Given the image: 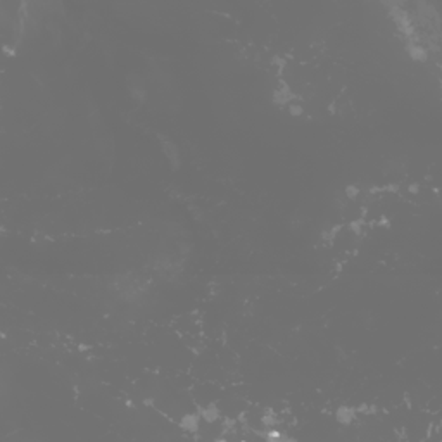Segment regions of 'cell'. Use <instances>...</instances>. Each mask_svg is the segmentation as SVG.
<instances>
[{
  "mask_svg": "<svg viewBox=\"0 0 442 442\" xmlns=\"http://www.w3.org/2000/svg\"><path fill=\"white\" fill-rule=\"evenodd\" d=\"M199 418H201V414H193V413L183 414L182 420H180V426L189 432H195L199 428Z\"/></svg>",
  "mask_w": 442,
  "mask_h": 442,
  "instance_id": "4",
  "label": "cell"
},
{
  "mask_svg": "<svg viewBox=\"0 0 442 442\" xmlns=\"http://www.w3.org/2000/svg\"><path fill=\"white\" fill-rule=\"evenodd\" d=\"M128 90H130V95L133 97L135 100H138V102H143V100H145L147 88H145V85H143V81L140 78L135 76V81L128 83Z\"/></svg>",
  "mask_w": 442,
  "mask_h": 442,
  "instance_id": "2",
  "label": "cell"
},
{
  "mask_svg": "<svg viewBox=\"0 0 442 442\" xmlns=\"http://www.w3.org/2000/svg\"><path fill=\"white\" fill-rule=\"evenodd\" d=\"M359 193H361V190H359L358 185H346V189H344V195H346V199H351V201L358 199Z\"/></svg>",
  "mask_w": 442,
  "mask_h": 442,
  "instance_id": "8",
  "label": "cell"
},
{
  "mask_svg": "<svg viewBox=\"0 0 442 442\" xmlns=\"http://www.w3.org/2000/svg\"><path fill=\"white\" fill-rule=\"evenodd\" d=\"M287 109H288V114L294 116V118H299V116L304 114V107L300 106V104H297L296 100H292V102L288 104Z\"/></svg>",
  "mask_w": 442,
  "mask_h": 442,
  "instance_id": "7",
  "label": "cell"
},
{
  "mask_svg": "<svg viewBox=\"0 0 442 442\" xmlns=\"http://www.w3.org/2000/svg\"><path fill=\"white\" fill-rule=\"evenodd\" d=\"M354 418H356V411L349 406H340L335 411V420L340 425H351L354 422Z\"/></svg>",
  "mask_w": 442,
  "mask_h": 442,
  "instance_id": "3",
  "label": "cell"
},
{
  "mask_svg": "<svg viewBox=\"0 0 442 442\" xmlns=\"http://www.w3.org/2000/svg\"><path fill=\"white\" fill-rule=\"evenodd\" d=\"M201 418L205 420L207 423H214L220 418V410H218L216 404H207L205 408L201 410Z\"/></svg>",
  "mask_w": 442,
  "mask_h": 442,
  "instance_id": "6",
  "label": "cell"
},
{
  "mask_svg": "<svg viewBox=\"0 0 442 442\" xmlns=\"http://www.w3.org/2000/svg\"><path fill=\"white\" fill-rule=\"evenodd\" d=\"M406 50L408 54L413 57L414 61H425L426 59V50L423 45L416 44V42H410V44L406 45Z\"/></svg>",
  "mask_w": 442,
  "mask_h": 442,
  "instance_id": "5",
  "label": "cell"
},
{
  "mask_svg": "<svg viewBox=\"0 0 442 442\" xmlns=\"http://www.w3.org/2000/svg\"><path fill=\"white\" fill-rule=\"evenodd\" d=\"M161 149H162V152H164L166 161L170 162L171 170H178L180 164H182V158H180V150H178L176 143H173L171 140H168V138L161 137Z\"/></svg>",
  "mask_w": 442,
  "mask_h": 442,
  "instance_id": "1",
  "label": "cell"
}]
</instances>
